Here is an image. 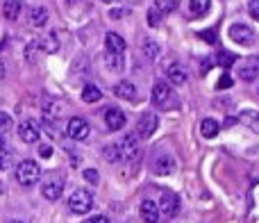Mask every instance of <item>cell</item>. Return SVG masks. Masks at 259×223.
<instances>
[{
	"mask_svg": "<svg viewBox=\"0 0 259 223\" xmlns=\"http://www.w3.org/2000/svg\"><path fill=\"white\" fill-rule=\"evenodd\" d=\"M180 212V198L175 196L173 192H164L161 194V201H159V214L164 216L166 221L175 219Z\"/></svg>",
	"mask_w": 259,
	"mask_h": 223,
	"instance_id": "cell-5",
	"label": "cell"
},
{
	"mask_svg": "<svg viewBox=\"0 0 259 223\" xmlns=\"http://www.w3.org/2000/svg\"><path fill=\"white\" fill-rule=\"evenodd\" d=\"M12 160H14V153L7 143H0V171L9 169L12 166Z\"/></svg>",
	"mask_w": 259,
	"mask_h": 223,
	"instance_id": "cell-23",
	"label": "cell"
},
{
	"mask_svg": "<svg viewBox=\"0 0 259 223\" xmlns=\"http://www.w3.org/2000/svg\"><path fill=\"white\" fill-rule=\"evenodd\" d=\"M230 39L239 46H252L255 32H252L248 25H243V23H234V25H230Z\"/></svg>",
	"mask_w": 259,
	"mask_h": 223,
	"instance_id": "cell-7",
	"label": "cell"
},
{
	"mask_svg": "<svg viewBox=\"0 0 259 223\" xmlns=\"http://www.w3.org/2000/svg\"><path fill=\"white\" fill-rule=\"evenodd\" d=\"M18 137H21V141H25V143H36L39 141V137H41L39 123L32 121V119L23 121V123L18 125Z\"/></svg>",
	"mask_w": 259,
	"mask_h": 223,
	"instance_id": "cell-10",
	"label": "cell"
},
{
	"mask_svg": "<svg viewBox=\"0 0 259 223\" xmlns=\"http://www.w3.org/2000/svg\"><path fill=\"white\" fill-rule=\"evenodd\" d=\"M41 178V166L36 164L34 160H23L21 164L16 166V180L23 184V187H32L36 184Z\"/></svg>",
	"mask_w": 259,
	"mask_h": 223,
	"instance_id": "cell-1",
	"label": "cell"
},
{
	"mask_svg": "<svg viewBox=\"0 0 259 223\" xmlns=\"http://www.w3.org/2000/svg\"><path fill=\"white\" fill-rule=\"evenodd\" d=\"M173 169H175L173 157H159V160H157V164H155V173H159V175L173 173Z\"/></svg>",
	"mask_w": 259,
	"mask_h": 223,
	"instance_id": "cell-21",
	"label": "cell"
},
{
	"mask_svg": "<svg viewBox=\"0 0 259 223\" xmlns=\"http://www.w3.org/2000/svg\"><path fill=\"white\" fill-rule=\"evenodd\" d=\"M114 94H116L118 98H123V100H134L137 98V87H134L130 80H123V82H118V85L114 87Z\"/></svg>",
	"mask_w": 259,
	"mask_h": 223,
	"instance_id": "cell-16",
	"label": "cell"
},
{
	"mask_svg": "<svg viewBox=\"0 0 259 223\" xmlns=\"http://www.w3.org/2000/svg\"><path fill=\"white\" fill-rule=\"evenodd\" d=\"M139 214H141V219L146 223H159V205H157L155 201H143L141 207H139Z\"/></svg>",
	"mask_w": 259,
	"mask_h": 223,
	"instance_id": "cell-13",
	"label": "cell"
},
{
	"mask_svg": "<svg viewBox=\"0 0 259 223\" xmlns=\"http://www.w3.org/2000/svg\"><path fill=\"white\" fill-rule=\"evenodd\" d=\"M143 53L148 55V59H157V55H159V48H157L155 41H143Z\"/></svg>",
	"mask_w": 259,
	"mask_h": 223,
	"instance_id": "cell-29",
	"label": "cell"
},
{
	"mask_svg": "<svg viewBox=\"0 0 259 223\" xmlns=\"http://www.w3.org/2000/svg\"><path fill=\"white\" fill-rule=\"evenodd\" d=\"M44 112H46L44 116H46V119H48V121H53V119H59V105L50 103V100H48V103H46Z\"/></svg>",
	"mask_w": 259,
	"mask_h": 223,
	"instance_id": "cell-30",
	"label": "cell"
},
{
	"mask_svg": "<svg viewBox=\"0 0 259 223\" xmlns=\"http://www.w3.org/2000/svg\"><path fill=\"white\" fill-rule=\"evenodd\" d=\"M91 132V125L87 123L84 119H80V116H73L71 121H68L66 125V134L71 139H75V141H82V139H87Z\"/></svg>",
	"mask_w": 259,
	"mask_h": 223,
	"instance_id": "cell-8",
	"label": "cell"
},
{
	"mask_svg": "<svg viewBox=\"0 0 259 223\" xmlns=\"http://www.w3.org/2000/svg\"><path fill=\"white\" fill-rule=\"evenodd\" d=\"M200 39H205L207 44H216V30H205V32H200Z\"/></svg>",
	"mask_w": 259,
	"mask_h": 223,
	"instance_id": "cell-35",
	"label": "cell"
},
{
	"mask_svg": "<svg viewBox=\"0 0 259 223\" xmlns=\"http://www.w3.org/2000/svg\"><path fill=\"white\" fill-rule=\"evenodd\" d=\"M146 21H148V25L150 27H157L159 25V21H161V12L157 7H152V9H148V14H146Z\"/></svg>",
	"mask_w": 259,
	"mask_h": 223,
	"instance_id": "cell-28",
	"label": "cell"
},
{
	"mask_svg": "<svg viewBox=\"0 0 259 223\" xmlns=\"http://www.w3.org/2000/svg\"><path fill=\"white\" fill-rule=\"evenodd\" d=\"M105 48H107V53H112V55H121V53H125L127 44H125V39H123L121 34L109 32V34L105 36Z\"/></svg>",
	"mask_w": 259,
	"mask_h": 223,
	"instance_id": "cell-14",
	"label": "cell"
},
{
	"mask_svg": "<svg viewBox=\"0 0 259 223\" xmlns=\"http://www.w3.org/2000/svg\"><path fill=\"white\" fill-rule=\"evenodd\" d=\"M87 223H109V219L107 216H103V214H98V216H91Z\"/></svg>",
	"mask_w": 259,
	"mask_h": 223,
	"instance_id": "cell-40",
	"label": "cell"
},
{
	"mask_svg": "<svg viewBox=\"0 0 259 223\" xmlns=\"http://www.w3.org/2000/svg\"><path fill=\"white\" fill-rule=\"evenodd\" d=\"M68 207L75 214H89L91 207H94V196H91L87 189H75L68 198Z\"/></svg>",
	"mask_w": 259,
	"mask_h": 223,
	"instance_id": "cell-2",
	"label": "cell"
},
{
	"mask_svg": "<svg viewBox=\"0 0 259 223\" xmlns=\"http://www.w3.org/2000/svg\"><path fill=\"white\" fill-rule=\"evenodd\" d=\"M105 123H107V128L112 130V132L123 130V125H125V114L118 107H109V109H105Z\"/></svg>",
	"mask_w": 259,
	"mask_h": 223,
	"instance_id": "cell-12",
	"label": "cell"
},
{
	"mask_svg": "<svg viewBox=\"0 0 259 223\" xmlns=\"http://www.w3.org/2000/svg\"><path fill=\"white\" fill-rule=\"evenodd\" d=\"M46 23H48V9L46 7H32L30 9V25L32 27H44Z\"/></svg>",
	"mask_w": 259,
	"mask_h": 223,
	"instance_id": "cell-18",
	"label": "cell"
},
{
	"mask_svg": "<svg viewBox=\"0 0 259 223\" xmlns=\"http://www.w3.org/2000/svg\"><path fill=\"white\" fill-rule=\"evenodd\" d=\"M178 3L180 0H155V7L159 9L161 14H168V12H173V9L178 7Z\"/></svg>",
	"mask_w": 259,
	"mask_h": 223,
	"instance_id": "cell-27",
	"label": "cell"
},
{
	"mask_svg": "<svg viewBox=\"0 0 259 223\" xmlns=\"http://www.w3.org/2000/svg\"><path fill=\"white\" fill-rule=\"evenodd\" d=\"M12 128V116L7 112H0V130H9Z\"/></svg>",
	"mask_w": 259,
	"mask_h": 223,
	"instance_id": "cell-33",
	"label": "cell"
},
{
	"mask_svg": "<svg viewBox=\"0 0 259 223\" xmlns=\"http://www.w3.org/2000/svg\"><path fill=\"white\" fill-rule=\"evenodd\" d=\"M98 178H100V175H98V171H96V169H87L84 171V180H87V182H98Z\"/></svg>",
	"mask_w": 259,
	"mask_h": 223,
	"instance_id": "cell-36",
	"label": "cell"
},
{
	"mask_svg": "<svg viewBox=\"0 0 259 223\" xmlns=\"http://www.w3.org/2000/svg\"><path fill=\"white\" fill-rule=\"evenodd\" d=\"M248 12H250V16L255 18V21H259V0H250V3H248Z\"/></svg>",
	"mask_w": 259,
	"mask_h": 223,
	"instance_id": "cell-34",
	"label": "cell"
},
{
	"mask_svg": "<svg viewBox=\"0 0 259 223\" xmlns=\"http://www.w3.org/2000/svg\"><path fill=\"white\" fill-rule=\"evenodd\" d=\"M173 100H175V94L166 82H157L152 87V103L157 107H168V105H173Z\"/></svg>",
	"mask_w": 259,
	"mask_h": 223,
	"instance_id": "cell-6",
	"label": "cell"
},
{
	"mask_svg": "<svg viewBox=\"0 0 259 223\" xmlns=\"http://www.w3.org/2000/svg\"><path fill=\"white\" fill-rule=\"evenodd\" d=\"M216 62H219L223 68H230L232 64H237V57H234L230 50H221V53L216 55Z\"/></svg>",
	"mask_w": 259,
	"mask_h": 223,
	"instance_id": "cell-26",
	"label": "cell"
},
{
	"mask_svg": "<svg viewBox=\"0 0 259 223\" xmlns=\"http://www.w3.org/2000/svg\"><path fill=\"white\" fill-rule=\"evenodd\" d=\"M219 130H221L219 121H214V119H202V123H200V132H202V137L214 139L216 134H219Z\"/></svg>",
	"mask_w": 259,
	"mask_h": 223,
	"instance_id": "cell-20",
	"label": "cell"
},
{
	"mask_svg": "<svg viewBox=\"0 0 259 223\" xmlns=\"http://www.w3.org/2000/svg\"><path fill=\"white\" fill-rule=\"evenodd\" d=\"M105 157L112 162H118L121 160V151H118V146H107L105 148Z\"/></svg>",
	"mask_w": 259,
	"mask_h": 223,
	"instance_id": "cell-31",
	"label": "cell"
},
{
	"mask_svg": "<svg viewBox=\"0 0 259 223\" xmlns=\"http://www.w3.org/2000/svg\"><path fill=\"white\" fill-rule=\"evenodd\" d=\"M237 73L243 82H252L259 78V55H252V57H246L237 64Z\"/></svg>",
	"mask_w": 259,
	"mask_h": 223,
	"instance_id": "cell-3",
	"label": "cell"
},
{
	"mask_svg": "<svg viewBox=\"0 0 259 223\" xmlns=\"http://www.w3.org/2000/svg\"><path fill=\"white\" fill-rule=\"evenodd\" d=\"M121 151V160L123 162H134L141 155V146H139V134H125V139L118 146Z\"/></svg>",
	"mask_w": 259,
	"mask_h": 223,
	"instance_id": "cell-4",
	"label": "cell"
},
{
	"mask_svg": "<svg viewBox=\"0 0 259 223\" xmlns=\"http://www.w3.org/2000/svg\"><path fill=\"white\" fill-rule=\"evenodd\" d=\"M239 123H243L248 130H252V132L259 134V114L257 112H252V109L241 112V114H239Z\"/></svg>",
	"mask_w": 259,
	"mask_h": 223,
	"instance_id": "cell-19",
	"label": "cell"
},
{
	"mask_svg": "<svg viewBox=\"0 0 259 223\" xmlns=\"http://www.w3.org/2000/svg\"><path fill=\"white\" fill-rule=\"evenodd\" d=\"M7 223H23V221H16V219H9Z\"/></svg>",
	"mask_w": 259,
	"mask_h": 223,
	"instance_id": "cell-43",
	"label": "cell"
},
{
	"mask_svg": "<svg viewBox=\"0 0 259 223\" xmlns=\"http://www.w3.org/2000/svg\"><path fill=\"white\" fill-rule=\"evenodd\" d=\"M166 78H168L170 85L175 87H182L184 82H187V71H184L180 64H170L168 68H166Z\"/></svg>",
	"mask_w": 259,
	"mask_h": 223,
	"instance_id": "cell-15",
	"label": "cell"
},
{
	"mask_svg": "<svg viewBox=\"0 0 259 223\" xmlns=\"http://www.w3.org/2000/svg\"><path fill=\"white\" fill-rule=\"evenodd\" d=\"M39 48H44L46 53H57L59 50V41L55 39V34H48V36H44V39H39Z\"/></svg>",
	"mask_w": 259,
	"mask_h": 223,
	"instance_id": "cell-25",
	"label": "cell"
},
{
	"mask_svg": "<svg viewBox=\"0 0 259 223\" xmlns=\"http://www.w3.org/2000/svg\"><path fill=\"white\" fill-rule=\"evenodd\" d=\"M105 3H118V0H105Z\"/></svg>",
	"mask_w": 259,
	"mask_h": 223,
	"instance_id": "cell-44",
	"label": "cell"
},
{
	"mask_svg": "<svg viewBox=\"0 0 259 223\" xmlns=\"http://www.w3.org/2000/svg\"><path fill=\"white\" fill-rule=\"evenodd\" d=\"M39 155H41V157H50V155H53V148L44 143V146H39Z\"/></svg>",
	"mask_w": 259,
	"mask_h": 223,
	"instance_id": "cell-39",
	"label": "cell"
},
{
	"mask_svg": "<svg viewBox=\"0 0 259 223\" xmlns=\"http://www.w3.org/2000/svg\"><path fill=\"white\" fill-rule=\"evenodd\" d=\"M68 5H75V3H82V0H66Z\"/></svg>",
	"mask_w": 259,
	"mask_h": 223,
	"instance_id": "cell-42",
	"label": "cell"
},
{
	"mask_svg": "<svg viewBox=\"0 0 259 223\" xmlns=\"http://www.w3.org/2000/svg\"><path fill=\"white\" fill-rule=\"evenodd\" d=\"M107 66L114 68V71H121V66H123V64H121V57H118V55H112V53H109V55H107Z\"/></svg>",
	"mask_w": 259,
	"mask_h": 223,
	"instance_id": "cell-32",
	"label": "cell"
},
{
	"mask_svg": "<svg viewBox=\"0 0 259 223\" xmlns=\"http://www.w3.org/2000/svg\"><path fill=\"white\" fill-rule=\"evenodd\" d=\"M23 12V3L21 0H5L3 3V14L7 21H16Z\"/></svg>",
	"mask_w": 259,
	"mask_h": 223,
	"instance_id": "cell-17",
	"label": "cell"
},
{
	"mask_svg": "<svg viewBox=\"0 0 259 223\" xmlns=\"http://www.w3.org/2000/svg\"><path fill=\"white\" fill-rule=\"evenodd\" d=\"M103 98V94H100V89L96 85H84V89H82V100L84 103H98V100Z\"/></svg>",
	"mask_w": 259,
	"mask_h": 223,
	"instance_id": "cell-22",
	"label": "cell"
},
{
	"mask_svg": "<svg viewBox=\"0 0 259 223\" xmlns=\"http://www.w3.org/2000/svg\"><path fill=\"white\" fill-rule=\"evenodd\" d=\"M157 123H159V121H157L155 112H146V114H141V119H139V123H137V134L141 139L152 137L157 130Z\"/></svg>",
	"mask_w": 259,
	"mask_h": 223,
	"instance_id": "cell-9",
	"label": "cell"
},
{
	"mask_svg": "<svg viewBox=\"0 0 259 223\" xmlns=\"http://www.w3.org/2000/svg\"><path fill=\"white\" fill-rule=\"evenodd\" d=\"M209 3L211 0H189V9H191L193 16H202L209 9Z\"/></svg>",
	"mask_w": 259,
	"mask_h": 223,
	"instance_id": "cell-24",
	"label": "cell"
},
{
	"mask_svg": "<svg viewBox=\"0 0 259 223\" xmlns=\"http://www.w3.org/2000/svg\"><path fill=\"white\" fill-rule=\"evenodd\" d=\"M216 87H219V89H230V87H232V78H230V76H223V78L219 80V85H216Z\"/></svg>",
	"mask_w": 259,
	"mask_h": 223,
	"instance_id": "cell-37",
	"label": "cell"
},
{
	"mask_svg": "<svg viewBox=\"0 0 259 223\" xmlns=\"http://www.w3.org/2000/svg\"><path fill=\"white\" fill-rule=\"evenodd\" d=\"M5 73H7V66H5L3 57H0V80H3V78H5Z\"/></svg>",
	"mask_w": 259,
	"mask_h": 223,
	"instance_id": "cell-41",
	"label": "cell"
},
{
	"mask_svg": "<svg viewBox=\"0 0 259 223\" xmlns=\"http://www.w3.org/2000/svg\"><path fill=\"white\" fill-rule=\"evenodd\" d=\"M41 192H44V198H48V201H59L64 194V182L59 178H50V180H46Z\"/></svg>",
	"mask_w": 259,
	"mask_h": 223,
	"instance_id": "cell-11",
	"label": "cell"
},
{
	"mask_svg": "<svg viewBox=\"0 0 259 223\" xmlns=\"http://www.w3.org/2000/svg\"><path fill=\"white\" fill-rule=\"evenodd\" d=\"M127 9H109V18H123V16H127Z\"/></svg>",
	"mask_w": 259,
	"mask_h": 223,
	"instance_id": "cell-38",
	"label": "cell"
}]
</instances>
